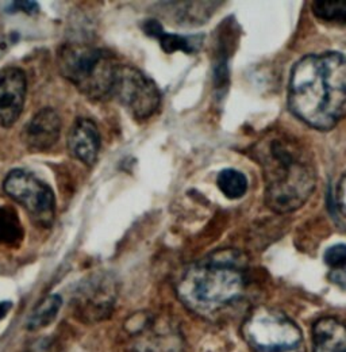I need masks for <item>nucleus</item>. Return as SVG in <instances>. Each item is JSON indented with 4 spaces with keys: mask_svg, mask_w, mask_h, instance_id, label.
I'll return each mask as SVG.
<instances>
[{
    "mask_svg": "<svg viewBox=\"0 0 346 352\" xmlns=\"http://www.w3.org/2000/svg\"><path fill=\"white\" fill-rule=\"evenodd\" d=\"M23 239V228L16 212L0 205V245H14Z\"/></svg>",
    "mask_w": 346,
    "mask_h": 352,
    "instance_id": "obj_17",
    "label": "nucleus"
},
{
    "mask_svg": "<svg viewBox=\"0 0 346 352\" xmlns=\"http://www.w3.org/2000/svg\"><path fill=\"white\" fill-rule=\"evenodd\" d=\"M312 352H346V324L325 317L312 327Z\"/></svg>",
    "mask_w": 346,
    "mask_h": 352,
    "instance_id": "obj_13",
    "label": "nucleus"
},
{
    "mask_svg": "<svg viewBox=\"0 0 346 352\" xmlns=\"http://www.w3.org/2000/svg\"><path fill=\"white\" fill-rule=\"evenodd\" d=\"M111 96L135 120L150 118L161 103L157 85L138 68L122 64L118 67Z\"/></svg>",
    "mask_w": 346,
    "mask_h": 352,
    "instance_id": "obj_9",
    "label": "nucleus"
},
{
    "mask_svg": "<svg viewBox=\"0 0 346 352\" xmlns=\"http://www.w3.org/2000/svg\"><path fill=\"white\" fill-rule=\"evenodd\" d=\"M118 297V283L107 271L86 275L73 290L71 307L78 320L93 324L108 318Z\"/></svg>",
    "mask_w": 346,
    "mask_h": 352,
    "instance_id": "obj_8",
    "label": "nucleus"
},
{
    "mask_svg": "<svg viewBox=\"0 0 346 352\" xmlns=\"http://www.w3.org/2000/svg\"><path fill=\"white\" fill-rule=\"evenodd\" d=\"M314 15L325 22L346 25L345 0H319L312 3Z\"/></svg>",
    "mask_w": 346,
    "mask_h": 352,
    "instance_id": "obj_18",
    "label": "nucleus"
},
{
    "mask_svg": "<svg viewBox=\"0 0 346 352\" xmlns=\"http://www.w3.org/2000/svg\"><path fill=\"white\" fill-rule=\"evenodd\" d=\"M248 287V259L237 250H220L189 265L177 283V297L191 311L213 318L235 305Z\"/></svg>",
    "mask_w": 346,
    "mask_h": 352,
    "instance_id": "obj_3",
    "label": "nucleus"
},
{
    "mask_svg": "<svg viewBox=\"0 0 346 352\" xmlns=\"http://www.w3.org/2000/svg\"><path fill=\"white\" fill-rule=\"evenodd\" d=\"M337 205L346 216V173L340 179V183L337 186Z\"/></svg>",
    "mask_w": 346,
    "mask_h": 352,
    "instance_id": "obj_21",
    "label": "nucleus"
},
{
    "mask_svg": "<svg viewBox=\"0 0 346 352\" xmlns=\"http://www.w3.org/2000/svg\"><path fill=\"white\" fill-rule=\"evenodd\" d=\"M242 336L252 352H305L301 328L277 309H253L244 321Z\"/></svg>",
    "mask_w": 346,
    "mask_h": 352,
    "instance_id": "obj_5",
    "label": "nucleus"
},
{
    "mask_svg": "<svg viewBox=\"0 0 346 352\" xmlns=\"http://www.w3.org/2000/svg\"><path fill=\"white\" fill-rule=\"evenodd\" d=\"M4 192L18 202L38 226L50 228L56 217V197L51 187L27 170H12L3 182Z\"/></svg>",
    "mask_w": 346,
    "mask_h": 352,
    "instance_id": "obj_7",
    "label": "nucleus"
},
{
    "mask_svg": "<svg viewBox=\"0 0 346 352\" xmlns=\"http://www.w3.org/2000/svg\"><path fill=\"white\" fill-rule=\"evenodd\" d=\"M126 352H183L184 342L170 317L138 313L126 322Z\"/></svg>",
    "mask_w": 346,
    "mask_h": 352,
    "instance_id": "obj_6",
    "label": "nucleus"
},
{
    "mask_svg": "<svg viewBox=\"0 0 346 352\" xmlns=\"http://www.w3.org/2000/svg\"><path fill=\"white\" fill-rule=\"evenodd\" d=\"M5 12H26L29 15H33L36 12L40 11V6L37 1H11L7 4V7L4 8Z\"/></svg>",
    "mask_w": 346,
    "mask_h": 352,
    "instance_id": "obj_20",
    "label": "nucleus"
},
{
    "mask_svg": "<svg viewBox=\"0 0 346 352\" xmlns=\"http://www.w3.org/2000/svg\"><path fill=\"white\" fill-rule=\"evenodd\" d=\"M325 263L332 270L346 268V244H336L326 250Z\"/></svg>",
    "mask_w": 346,
    "mask_h": 352,
    "instance_id": "obj_19",
    "label": "nucleus"
},
{
    "mask_svg": "<svg viewBox=\"0 0 346 352\" xmlns=\"http://www.w3.org/2000/svg\"><path fill=\"white\" fill-rule=\"evenodd\" d=\"M288 106L305 125L333 129L346 117V56L325 52L299 60L290 76Z\"/></svg>",
    "mask_w": 346,
    "mask_h": 352,
    "instance_id": "obj_1",
    "label": "nucleus"
},
{
    "mask_svg": "<svg viewBox=\"0 0 346 352\" xmlns=\"http://www.w3.org/2000/svg\"><path fill=\"white\" fill-rule=\"evenodd\" d=\"M329 279L341 286V287H346V268H341V270H332L330 275H329Z\"/></svg>",
    "mask_w": 346,
    "mask_h": 352,
    "instance_id": "obj_22",
    "label": "nucleus"
},
{
    "mask_svg": "<svg viewBox=\"0 0 346 352\" xmlns=\"http://www.w3.org/2000/svg\"><path fill=\"white\" fill-rule=\"evenodd\" d=\"M57 64L62 78L92 100L111 98L121 65L111 52L80 43L62 45L58 49Z\"/></svg>",
    "mask_w": 346,
    "mask_h": 352,
    "instance_id": "obj_4",
    "label": "nucleus"
},
{
    "mask_svg": "<svg viewBox=\"0 0 346 352\" xmlns=\"http://www.w3.org/2000/svg\"><path fill=\"white\" fill-rule=\"evenodd\" d=\"M61 307H62V300L60 296L50 294L45 297L37 304V307L33 309L32 314L29 316L27 328L30 331H38V329L46 328L56 320Z\"/></svg>",
    "mask_w": 346,
    "mask_h": 352,
    "instance_id": "obj_15",
    "label": "nucleus"
},
{
    "mask_svg": "<svg viewBox=\"0 0 346 352\" xmlns=\"http://www.w3.org/2000/svg\"><path fill=\"white\" fill-rule=\"evenodd\" d=\"M12 308V304L10 301H4V302H0V321L8 314V311Z\"/></svg>",
    "mask_w": 346,
    "mask_h": 352,
    "instance_id": "obj_23",
    "label": "nucleus"
},
{
    "mask_svg": "<svg viewBox=\"0 0 346 352\" xmlns=\"http://www.w3.org/2000/svg\"><path fill=\"white\" fill-rule=\"evenodd\" d=\"M26 75L10 67L0 72V125L11 128L21 117L26 98Z\"/></svg>",
    "mask_w": 346,
    "mask_h": 352,
    "instance_id": "obj_10",
    "label": "nucleus"
},
{
    "mask_svg": "<svg viewBox=\"0 0 346 352\" xmlns=\"http://www.w3.org/2000/svg\"><path fill=\"white\" fill-rule=\"evenodd\" d=\"M61 118L51 107L40 110L25 128V142L32 152L50 149L60 138Z\"/></svg>",
    "mask_w": 346,
    "mask_h": 352,
    "instance_id": "obj_11",
    "label": "nucleus"
},
{
    "mask_svg": "<svg viewBox=\"0 0 346 352\" xmlns=\"http://www.w3.org/2000/svg\"><path fill=\"white\" fill-rule=\"evenodd\" d=\"M68 149L76 160L92 167L100 151V133L96 124L89 118H79L69 133Z\"/></svg>",
    "mask_w": 346,
    "mask_h": 352,
    "instance_id": "obj_12",
    "label": "nucleus"
},
{
    "mask_svg": "<svg viewBox=\"0 0 346 352\" xmlns=\"http://www.w3.org/2000/svg\"><path fill=\"white\" fill-rule=\"evenodd\" d=\"M264 180V199L275 213H291L302 208L316 184L314 163L302 144L286 134H272L255 146Z\"/></svg>",
    "mask_w": 346,
    "mask_h": 352,
    "instance_id": "obj_2",
    "label": "nucleus"
},
{
    "mask_svg": "<svg viewBox=\"0 0 346 352\" xmlns=\"http://www.w3.org/2000/svg\"><path fill=\"white\" fill-rule=\"evenodd\" d=\"M216 184L220 190V192L229 198V199H240L242 198L249 187L248 177L244 175L241 171L234 168H224L222 170L218 177Z\"/></svg>",
    "mask_w": 346,
    "mask_h": 352,
    "instance_id": "obj_16",
    "label": "nucleus"
},
{
    "mask_svg": "<svg viewBox=\"0 0 346 352\" xmlns=\"http://www.w3.org/2000/svg\"><path fill=\"white\" fill-rule=\"evenodd\" d=\"M142 29L149 37L157 38L165 53L184 52V53H196L203 44V36H180L164 32V28L157 19H148L143 22Z\"/></svg>",
    "mask_w": 346,
    "mask_h": 352,
    "instance_id": "obj_14",
    "label": "nucleus"
}]
</instances>
